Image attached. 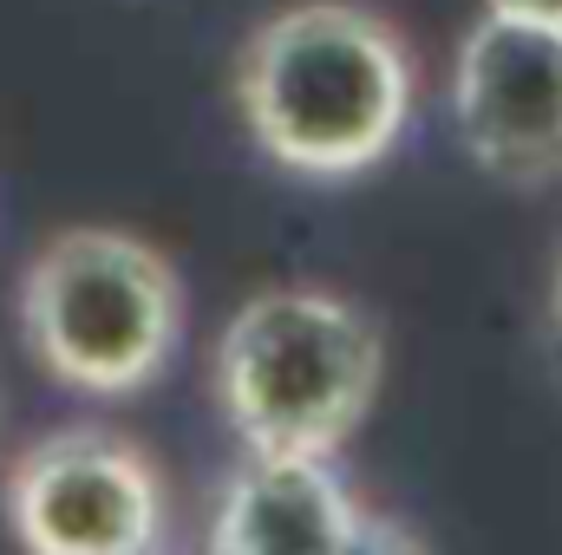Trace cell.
I'll return each mask as SVG.
<instances>
[{"instance_id": "cell-10", "label": "cell", "mask_w": 562, "mask_h": 555, "mask_svg": "<svg viewBox=\"0 0 562 555\" xmlns=\"http://www.w3.org/2000/svg\"><path fill=\"white\" fill-rule=\"evenodd\" d=\"M196 555H236V550H223V543H210V536H203V550Z\"/></svg>"}, {"instance_id": "cell-4", "label": "cell", "mask_w": 562, "mask_h": 555, "mask_svg": "<svg viewBox=\"0 0 562 555\" xmlns=\"http://www.w3.org/2000/svg\"><path fill=\"white\" fill-rule=\"evenodd\" d=\"M0 510L26 555H164L170 543L164 471L112 424L33 438L7 464Z\"/></svg>"}, {"instance_id": "cell-3", "label": "cell", "mask_w": 562, "mask_h": 555, "mask_svg": "<svg viewBox=\"0 0 562 555\" xmlns=\"http://www.w3.org/2000/svg\"><path fill=\"white\" fill-rule=\"evenodd\" d=\"M20 340L33 366L86 399H132L183 340L177 262L112 223H72L20 275Z\"/></svg>"}, {"instance_id": "cell-6", "label": "cell", "mask_w": 562, "mask_h": 555, "mask_svg": "<svg viewBox=\"0 0 562 555\" xmlns=\"http://www.w3.org/2000/svg\"><path fill=\"white\" fill-rule=\"evenodd\" d=\"M360 497L334 457L314 451H243L210 510V543L236 555H334L353 530Z\"/></svg>"}, {"instance_id": "cell-8", "label": "cell", "mask_w": 562, "mask_h": 555, "mask_svg": "<svg viewBox=\"0 0 562 555\" xmlns=\"http://www.w3.org/2000/svg\"><path fill=\"white\" fill-rule=\"evenodd\" d=\"M491 13H524V20H550L562 26V0H484Z\"/></svg>"}, {"instance_id": "cell-2", "label": "cell", "mask_w": 562, "mask_h": 555, "mask_svg": "<svg viewBox=\"0 0 562 555\" xmlns=\"http://www.w3.org/2000/svg\"><path fill=\"white\" fill-rule=\"evenodd\" d=\"M386 340L367 307L327 287L249 294L210 353V386L243 451L334 457L380 399Z\"/></svg>"}, {"instance_id": "cell-7", "label": "cell", "mask_w": 562, "mask_h": 555, "mask_svg": "<svg viewBox=\"0 0 562 555\" xmlns=\"http://www.w3.org/2000/svg\"><path fill=\"white\" fill-rule=\"evenodd\" d=\"M334 555H431L425 550V536L413 523H400V517H386V510H367L360 503V517H353V530L340 536V550Z\"/></svg>"}, {"instance_id": "cell-1", "label": "cell", "mask_w": 562, "mask_h": 555, "mask_svg": "<svg viewBox=\"0 0 562 555\" xmlns=\"http://www.w3.org/2000/svg\"><path fill=\"white\" fill-rule=\"evenodd\" d=\"M419 105L406 33L360 0H288L236 53V118L249 144L307 183L380 170Z\"/></svg>"}, {"instance_id": "cell-9", "label": "cell", "mask_w": 562, "mask_h": 555, "mask_svg": "<svg viewBox=\"0 0 562 555\" xmlns=\"http://www.w3.org/2000/svg\"><path fill=\"white\" fill-rule=\"evenodd\" d=\"M557 327H562V256H557Z\"/></svg>"}, {"instance_id": "cell-5", "label": "cell", "mask_w": 562, "mask_h": 555, "mask_svg": "<svg viewBox=\"0 0 562 555\" xmlns=\"http://www.w3.org/2000/svg\"><path fill=\"white\" fill-rule=\"evenodd\" d=\"M451 125L504 183L562 177V26L484 7L451 59Z\"/></svg>"}]
</instances>
